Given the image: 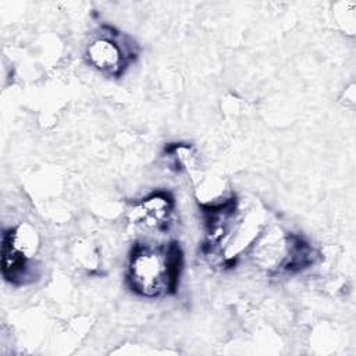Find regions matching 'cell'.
<instances>
[{"label": "cell", "mask_w": 356, "mask_h": 356, "mask_svg": "<svg viewBox=\"0 0 356 356\" xmlns=\"http://www.w3.org/2000/svg\"><path fill=\"white\" fill-rule=\"evenodd\" d=\"M182 268V252L177 242L165 245L136 243L131 252L127 282L143 298L174 293Z\"/></svg>", "instance_id": "6da1fadb"}, {"label": "cell", "mask_w": 356, "mask_h": 356, "mask_svg": "<svg viewBox=\"0 0 356 356\" xmlns=\"http://www.w3.org/2000/svg\"><path fill=\"white\" fill-rule=\"evenodd\" d=\"M138 57V44L118 29L103 25L85 49L86 63L110 78H121Z\"/></svg>", "instance_id": "7a4b0ae2"}, {"label": "cell", "mask_w": 356, "mask_h": 356, "mask_svg": "<svg viewBox=\"0 0 356 356\" xmlns=\"http://www.w3.org/2000/svg\"><path fill=\"white\" fill-rule=\"evenodd\" d=\"M39 246L38 235L26 224L3 231L1 275L13 285H24L33 278L31 259Z\"/></svg>", "instance_id": "3957f363"}, {"label": "cell", "mask_w": 356, "mask_h": 356, "mask_svg": "<svg viewBox=\"0 0 356 356\" xmlns=\"http://www.w3.org/2000/svg\"><path fill=\"white\" fill-rule=\"evenodd\" d=\"M174 197L165 191H156L136 202L129 210V221L147 231H167L174 214Z\"/></svg>", "instance_id": "277c9868"}]
</instances>
